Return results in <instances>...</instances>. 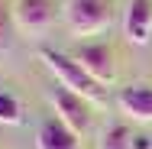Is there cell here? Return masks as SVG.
I'll use <instances>...</instances> for the list:
<instances>
[{"instance_id":"6da1fadb","label":"cell","mask_w":152,"mask_h":149,"mask_svg":"<svg viewBox=\"0 0 152 149\" xmlns=\"http://www.w3.org/2000/svg\"><path fill=\"white\" fill-rule=\"evenodd\" d=\"M39 59L45 62V68L58 78V84H65L75 94H81L91 104H104V84H97L91 75L81 68V62L75 55H65V52L52 49V46H39Z\"/></svg>"},{"instance_id":"7a4b0ae2","label":"cell","mask_w":152,"mask_h":149,"mask_svg":"<svg viewBox=\"0 0 152 149\" xmlns=\"http://www.w3.org/2000/svg\"><path fill=\"white\" fill-rule=\"evenodd\" d=\"M65 23L75 36L104 32L113 20V0H68L65 3Z\"/></svg>"},{"instance_id":"3957f363","label":"cell","mask_w":152,"mask_h":149,"mask_svg":"<svg viewBox=\"0 0 152 149\" xmlns=\"http://www.w3.org/2000/svg\"><path fill=\"white\" fill-rule=\"evenodd\" d=\"M49 104H52L55 117H58L68 130H75L78 136L88 133V126H91V107H88V101H84L81 94L68 91L65 84H52V88H49Z\"/></svg>"},{"instance_id":"277c9868","label":"cell","mask_w":152,"mask_h":149,"mask_svg":"<svg viewBox=\"0 0 152 149\" xmlns=\"http://www.w3.org/2000/svg\"><path fill=\"white\" fill-rule=\"evenodd\" d=\"M75 59L81 62V68L91 75L97 84H110L117 78V62H113V49L107 42H88L75 49Z\"/></svg>"},{"instance_id":"5b68a950","label":"cell","mask_w":152,"mask_h":149,"mask_svg":"<svg viewBox=\"0 0 152 149\" xmlns=\"http://www.w3.org/2000/svg\"><path fill=\"white\" fill-rule=\"evenodd\" d=\"M13 20H16V26L23 32L39 36V32H45L52 26V20H55V3H52V0H16Z\"/></svg>"},{"instance_id":"8992f818","label":"cell","mask_w":152,"mask_h":149,"mask_svg":"<svg viewBox=\"0 0 152 149\" xmlns=\"http://www.w3.org/2000/svg\"><path fill=\"white\" fill-rule=\"evenodd\" d=\"M123 36L129 46L152 42V0H129L123 13Z\"/></svg>"},{"instance_id":"52a82bcc","label":"cell","mask_w":152,"mask_h":149,"mask_svg":"<svg viewBox=\"0 0 152 149\" xmlns=\"http://www.w3.org/2000/svg\"><path fill=\"white\" fill-rule=\"evenodd\" d=\"M117 107L136 123H152V84H126L117 91Z\"/></svg>"},{"instance_id":"ba28073f","label":"cell","mask_w":152,"mask_h":149,"mask_svg":"<svg viewBox=\"0 0 152 149\" xmlns=\"http://www.w3.org/2000/svg\"><path fill=\"white\" fill-rule=\"evenodd\" d=\"M36 149H81L78 133L68 130L58 117H45L36 130Z\"/></svg>"},{"instance_id":"9c48e42d","label":"cell","mask_w":152,"mask_h":149,"mask_svg":"<svg viewBox=\"0 0 152 149\" xmlns=\"http://www.w3.org/2000/svg\"><path fill=\"white\" fill-rule=\"evenodd\" d=\"M133 133L123 126V123H113L104 136H100V149H133Z\"/></svg>"},{"instance_id":"30bf717a","label":"cell","mask_w":152,"mask_h":149,"mask_svg":"<svg viewBox=\"0 0 152 149\" xmlns=\"http://www.w3.org/2000/svg\"><path fill=\"white\" fill-rule=\"evenodd\" d=\"M0 123L3 126H20L23 123V104L13 94H3V91H0Z\"/></svg>"},{"instance_id":"8fae6325","label":"cell","mask_w":152,"mask_h":149,"mask_svg":"<svg viewBox=\"0 0 152 149\" xmlns=\"http://www.w3.org/2000/svg\"><path fill=\"white\" fill-rule=\"evenodd\" d=\"M13 10L0 0V55L3 52H10V46H13Z\"/></svg>"},{"instance_id":"7c38bea8","label":"cell","mask_w":152,"mask_h":149,"mask_svg":"<svg viewBox=\"0 0 152 149\" xmlns=\"http://www.w3.org/2000/svg\"><path fill=\"white\" fill-rule=\"evenodd\" d=\"M133 149H149V139H146V136H136V139H133Z\"/></svg>"}]
</instances>
